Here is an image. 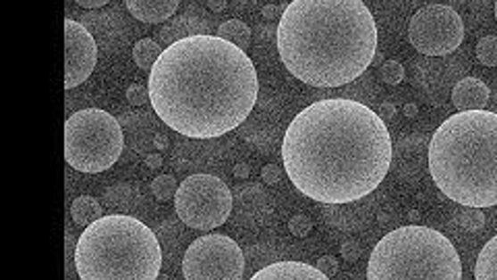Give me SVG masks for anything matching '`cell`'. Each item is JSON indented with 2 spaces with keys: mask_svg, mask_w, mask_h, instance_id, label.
<instances>
[{
  "mask_svg": "<svg viewBox=\"0 0 497 280\" xmlns=\"http://www.w3.org/2000/svg\"><path fill=\"white\" fill-rule=\"evenodd\" d=\"M127 9L141 23H164L178 9V0H125Z\"/></svg>",
  "mask_w": 497,
  "mask_h": 280,
  "instance_id": "14",
  "label": "cell"
},
{
  "mask_svg": "<svg viewBox=\"0 0 497 280\" xmlns=\"http://www.w3.org/2000/svg\"><path fill=\"white\" fill-rule=\"evenodd\" d=\"M243 272V250L226 235H203L186 247L183 256L186 280H241Z\"/></svg>",
  "mask_w": 497,
  "mask_h": 280,
  "instance_id": "9",
  "label": "cell"
},
{
  "mask_svg": "<svg viewBox=\"0 0 497 280\" xmlns=\"http://www.w3.org/2000/svg\"><path fill=\"white\" fill-rule=\"evenodd\" d=\"M180 222L195 231H214L232 214V191L214 175H191L174 195Z\"/></svg>",
  "mask_w": 497,
  "mask_h": 280,
  "instance_id": "8",
  "label": "cell"
},
{
  "mask_svg": "<svg viewBox=\"0 0 497 280\" xmlns=\"http://www.w3.org/2000/svg\"><path fill=\"white\" fill-rule=\"evenodd\" d=\"M150 104L172 131L220 137L253 111L260 81L243 48L220 36L195 34L168 46L150 71Z\"/></svg>",
  "mask_w": 497,
  "mask_h": 280,
  "instance_id": "2",
  "label": "cell"
},
{
  "mask_svg": "<svg viewBox=\"0 0 497 280\" xmlns=\"http://www.w3.org/2000/svg\"><path fill=\"white\" fill-rule=\"evenodd\" d=\"M288 231L293 233L294 237L302 239V237H307V235L313 231V222L305 214H296V216H293V218L288 220Z\"/></svg>",
  "mask_w": 497,
  "mask_h": 280,
  "instance_id": "22",
  "label": "cell"
},
{
  "mask_svg": "<svg viewBox=\"0 0 497 280\" xmlns=\"http://www.w3.org/2000/svg\"><path fill=\"white\" fill-rule=\"evenodd\" d=\"M162 162H164L162 154H150L145 158V167L150 170H158L160 167H162Z\"/></svg>",
  "mask_w": 497,
  "mask_h": 280,
  "instance_id": "30",
  "label": "cell"
},
{
  "mask_svg": "<svg viewBox=\"0 0 497 280\" xmlns=\"http://www.w3.org/2000/svg\"><path fill=\"white\" fill-rule=\"evenodd\" d=\"M476 280H497V235L483 247L475 266Z\"/></svg>",
  "mask_w": 497,
  "mask_h": 280,
  "instance_id": "16",
  "label": "cell"
},
{
  "mask_svg": "<svg viewBox=\"0 0 497 280\" xmlns=\"http://www.w3.org/2000/svg\"><path fill=\"white\" fill-rule=\"evenodd\" d=\"M402 112H404V117H409V119H415L417 114H418V106L417 104H404V108H402Z\"/></svg>",
  "mask_w": 497,
  "mask_h": 280,
  "instance_id": "35",
  "label": "cell"
},
{
  "mask_svg": "<svg viewBox=\"0 0 497 280\" xmlns=\"http://www.w3.org/2000/svg\"><path fill=\"white\" fill-rule=\"evenodd\" d=\"M379 75H382V81H384V84H387V86L402 84V79H404L402 62L385 61L384 65H382V71H379Z\"/></svg>",
  "mask_w": 497,
  "mask_h": 280,
  "instance_id": "21",
  "label": "cell"
},
{
  "mask_svg": "<svg viewBox=\"0 0 497 280\" xmlns=\"http://www.w3.org/2000/svg\"><path fill=\"white\" fill-rule=\"evenodd\" d=\"M261 179L266 185H276V183H280L282 179V169L277 167V164H266V167L261 169Z\"/></svg>",
  "mask_w": 497,
  "mask_h": 280,
  "instance_id": "25",
  "label": "cell"
},
{
  "mask_svg": "<svg viewBox=\"0 0 497 280\" xmlns=\"http://www.w3.org/2000/svg\"><path fill=\"white\" fill-rule=\"evenodd\" d=\"M70 216H73V222L77 226H89L92 222L102 218V206L95 197L81 195L70 206Z\"/></svg>",
  "mask_w": 497,
  "mask_h": 280,
  "instance_id": "15",
  "label": "cell"
},
{
  "mask_svg": "<svg viewBox=\"0 0 497 280\" xmlns=\"http://www.w3.org/2000/svg\"><path fill=\"white\" fill-rule=\"evenodd\" d=\"M318 268L324 272L327 278H332L335 272H338V259H335L334 256H321L318 262Z\"/></svg>",
  "mask_w": 497,
  "mask_h": 280,
  "instance_id": "27",
  "label": "cell"
},
{
  "mask_svg": "<svg viewBox=\"0 0 497 280\" xmlns=\"http://www.w3.org/2000/svg\"><path fill=\"white\" fill-rule=\"evenodd\" d=\"M122 145L120 123L100 108H83L64 123V158L79 173L95 175L114 167Z\"/></svg>",
  "mask_w": 497,
  "mask_h": 280,
  "instance_id": "7",
  "label": "cell"
},
{
  "mask_svg": "<svg viewBox=\"0 0 497 280\" xmlns=\"http://www.w3.org/2000/svg\"><path fill=\"white\" fill-rule=\"evenodd\" d=\"M153 145H156V150H166L168 148V137L164 133H158L156 137H153Z\"/></svg>",
  "mask_w": 497,
  "mask_h": 280,
  "instance_id": "34",
  "label": "cell"
},
{
  "mask_svg": "<svg viewBox=\"0 0 497 280\" xmlns=\"http://www.w3.org/2000/svg\"><path fill=\"white\" fill-rule=\"evenodd\" d=\"M369 280H460V256L445 235L429 226H400L379 241L367 268Z\"/></svg>",
  "mask_w": 497,
  "mask_h": 280,
  "instance_id": "6",
  "label": "cell"
},
{
  "mask_svg": "<svg viewBox=\"0 0 497 280\" xmlns=\"http://www.w3.org/2000/svg\"><path fill=\"white\" fill-rule=\"evenodd\" d=\"M178 183L172 175H158L156 179L152 181V194L156 195L158 202H168L177 195Z\"/></svg>",
  "mask_w": 497,
  "mask_h": 280,
  "instance_id": "19",
  "label": "cell"
},
{
  "mask_svg": "<svg viewBox=\"0 0 497 280\" xmlns=\"http://www.w3.org/2000/svg\"><path fill=\"white\" fill-rule=\"evenodd\" d=\"M75 268L83 280H156L162 250L156 233L135 216H102L77 239Z\"/></svg>",
  "mask_w": 497,
  "mask_h": 280,
  "instance_id": "5",
  "label": "cell"
},
{
  "mask_svg": "<svg viewBox=\"0 0 497 280\" xmlns=\"http://www.w3.org/2000/svg\"><path fill=\"white\" fill-rule=\"evenodd\" d=\"M458 222H460L464 228H468V231H479V228H483V225H485V216H483L481 208H473V212L460 214Z\"/></svg>",
  "mask_w": 497,
  "mask_h": 280,
  "instance_id": "24",
  "label": "cell"
},
{
  "mask_svg": "<svg viewBox=\"0 0 497 280\" xmlns=\"http://www.w3.org/2000/svg\"><path fill=\"white\" fill-rule=\"evenodd\" d=\"M476 59L485 67H497V36H485L476 44Z\"/></svg>",
  "mask_w": 497,
  "mask_h": 280,
  "instance_id": "20",
  "label": "cell"
},
{
  "mask_svg": "<svg viewBox=\"0 0 497 280\" xmlns=\"http://www.w3.org/2000/svg\"><path fill=\"white\" fill-rule=\"evenodd\" d=\"M232 173H235L236 179H247V177L251 175V167L247 162H238L235 169H232Z\"/></svg>",
  "mask_w": 497,
  "mask_h": 280,
  "instance_id": "31",
  "label": "cell"
},
{
  "mask_svg": "<svg viewBox=\"0 0 497 280\" xmlns=\"http://www.w3.org/2000/svg\"><path fill=\"white\" fill-rule=\"evenodd\" d=\"M75 3L83 6V9H100V6L108 4L111 0H75Z\"/></svg>",
  "mask_w": 497,
  "mask_h": 280,
  "instance_id": "32",
  "label": "cell"
},
{
  "mask_svg": "<svg viewBox=\"0 0 497 280\" xmlns=\"http://www.w3.org/2000/svg\"><path fill=\"white\" fill-rule=\"evenodd\" d=\"M255 280H326L327 276L318 266H309L302 262H276L272 266L257 272Z\"/></svg>",
  "mask_w": 497,
  "mask_h": 280,
  "instance_id": "13",
  "label": "cell"
},
{
  "mask_svg": "<svg viewBox=\"0 0 497 280\" xmlns=\"http://www.w3.org/2000/svg\"><path fill=\"white\" fill-rule=\"evenodd\" d=\"M64 90H73L89 79L98 62V44L87 28L79 21L67 19L64 21Z\"/></svg>",
  "mask_w": 497,
  "mask_h": 280,
  "instance_id": "11",
  "label": "cell"
},
{
  "mask_svg": "<svg viewBox=\"0 0 497 280\" xmlns=\"http://www.w3.org/2000/svg\"><path fill=\"white\" fill-rule=\"evenodd\" d=\"M218 36L224 37V40L232 42L238 48H243V50L249 48L251 29L247 23L241 21V19H228V21H224L220 28H218Z\"/></svg>",
  "mask_w": 497,
  "mask_h": 280,
  "instance_id": "18",
  "label": "cell"
},
{
  "mask_svg": "<svg viewBox=\"0 0 497 280\" xmlns=\"http://www.w3.org/2000/svg\"><path fill=\"white\" fill-rule=\"evenodd\" d=\"M232 3L243 6V9H253V6L260 4V0H232Z\"/></svg>",
  "mask_w": 497,
  "mask_h": 280,
  "instance_id": "36",
  "label": "cell"
},
{
  "mask_svg": "<svg viewBox=\"0 0 497 280\" xmlns=\"http://www.w3.org/2000/svg\"><path fill=\"white\" fill-rule=\"evenodd\" d=\"M464 21L448 4H427L410 17L409 42L421 54L445 56L460 48Z\"/></svg>",
  "mask_w": 497,
  "mask_h": 280,
  "instance_id": "10",
  "label": "cell"
},
{
  "mask_svg": "<svg viewBox=\"0 0 497 280\" xmlns=\"http://www.w3.org/2000/svg\"><path fill=\"white\" fill-rule=\"evenodd\" d=\"M342 258L346 259V262H357V259L360 258V245L357 243V241H346V243H342Z\"/></svg>",
  "mask_w": 497,
  "mask_h": 280,
  "instance_id": "26",
  "label": "cell"
},
{
  "mask_svg": "<svg viewBox=\"0 0 497 280\" xmlns=\"http://www.w3.org/2000/svg\"><path fill=\"white\" fill-rule=\"evenodd\" d=\"M495 19H497V0H495Z\"/></svg>",
  "mask_w": 497,
  "mask_h": 280,
  "instance_id": "37",
  "label": "cell"
},
{
  "mask_svg": "<svg viewBox=\"0 0 497 280\" xmlns=\"http://www.w3.org/2000/svg\"><path fill=\"white\" fill-rule=\"evenodd\" d=\"M379 117H382L384 120H390L396 117V106L392 104V102H384L382 106H379V111H377Z\"/></svg>",
  "mask_w": 497,
  "mask_h": 280,
  "instance_id": "28",
  "label": "cell"
},
{
  "mask_svg": "<svg viewBox=\"0 0 497 280\" xmlns=\"http://www.w3.org/2000/svg\"><path fill=\"white\" fill-rule=\"evenodd\" d=\"M127 100L131 106H144L150 102V87L141 86V84H133L127 87Z\"/></svg>",
  "mask_w": 497,
  "mask_h": 280,
  "instance_id": "23",
  "label": "cell"
},
{
  "mask_svg": "<svg viewBox=\"0 0 497 280\" xmlns=\"http://www.w3.org/2000/svg\"><path fill=\"white\" fill-rule=\"evenodd\" d=\"M208 6H210V11L222 12L226 6H228V0H208Z\"/></svg>",
  "mask_w": 497,
  "mask_h": 280,
  "instance_id": "33",
  "label": "cell"
},
{
  "mask_svg": "<svg viewBox=\"0 0 497 280\" xmlns=\"http://www.w3.org/2000/svg\"><path fill=\"white\" fill-rule=\"evenodd\" d=\"M489 86L476 78H464L451 90V104L458 111H485L489 102Z\"/></svg>",
  "mask_w": 497,
  "mask_h": 280,
  "instance_id": "12",
  "label": "cell"
},
{
  "mask_svg": "<svg viewBox=\"0 0 497 280\" xmlns=\"http://www.w3.org/2000/svg\"><path fill=\"white\" fill-rule=\"evenodd\" d=\"M162 53L164 50L160 48L156 42L150 40V37H144V40H139L133 46V61L137 62L141 71H152L160 56H162Z\"/></svg>",
  "mask_w": 497,
  "mask_h": 280,
  "instance_id": "17",
  "label": "cell"
},
{
  "mask_svg": "<svg viewBox=\"0 0 497 280\" xmlns=\"http://www.w3.org/2000/svg\"><path fill=\"white\" fill-rule=\"evenodd\" d=\"M282 164L309 200L351 203L382 185L392 164V137L369 106L346 98L319 100L288 125Z\"/></svg>",
  "mask_w": 497,
  "mask_h": 280,
  "instance_id": "1",
  "label": "cell"
},
{
  "mask_svg": "<svg viewBox=\"0 0 497 280\" xmlns=\"http://www.w3.org/2000/svg\"><path fill=\"white\" fill-rule=\"evenodd\" d=\"M276 42L284 67L302 84L340 87L376 59L377 25L363 0H293Z\"/></svg>",
  "mask_w": 497,
  "mask_h": 280,
  "instance_id": "3",
  "label": "cell"
},
{
  "mask_svg": "<svg viewBox=\"0 0 497 280\" xmlns=\"http://www.w3.org/2000/svg\"><path fill=\"white\" fill-rule=\"evenodd\" d=\"M261 15L266 17V19H269V21H272V19H280L282 17V11H280V6H276V4H266L261 9Z\"/></svg>",
  "mask_w": 497,
  "mask_h": 280,
  "instance_id": "29",
  "label": "cell"
},
{
  "mask_svg": "<svg viewBox=\"0 0 497 280\" xmlns=\"http://www.w3.org/2000/svg\"><path fill=\"white\" fill-rule=\"evenodd\" d=\"M429 173L460 206H497V114L458 111L445 119L431 137Z\"/></svg>",
  "mask_w": 497,
  "mask_h": 280,
  "instance_id": "4",
  "label": "cell"
}]
</instances>
